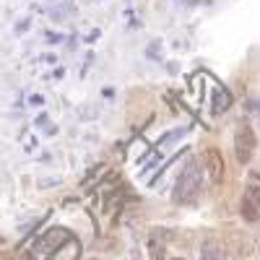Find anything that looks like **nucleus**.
Masks as SVG:
<instances>
[{"instance_id": "nucleus-7", "label": "nucleus", "mask_w": 260, "mask_h": 260, "mask_svg": "<svg viewBox=\"0 0 260 260\" xmlns=\"http://www.w3.org/2000/svg\"><path fill=\"white\" fill-rule=\"evenodd\" d=\"M201 260H226V250L219 240H206L201 247Z\"/></svg>"}, {"instance_id": "nucleus-12", "label": "nucleus", "mask_w": 260, "mask_h": 260, "mask_svg": "<svg viewBox=\"0 0 260 260\" xmlns=\"http://www.w3.org/2000/svg\"><path fill=\"white\" fill-rule=\"evenodd\" d=\"M172 260H182V257H172Z\"/></svg>"}, {"instance_id": "nucleus-1", "label": "nucleus", "mask_w": 260, "mask_h": 260, "mask_svg": "<svg viewBox=\"0 0 260 260\" xmlns=\"http://www.w3.org/2000/svg\"><path fill=\"white\" fill-rule=\"evenodd\" d=\"M198 192H201V164L190 159L182 169V175L177 177L175 190H172V201L180 206H187L198 198Z\"/></svg>"}, {"instance_id": "nucleus-8", "label": "nucleus", "mask_w": 260, "mask_h": 260, "mask_svg": "<svg viewBox=\"0 0 260 260\" xmlns=\"http://www.w3.org/2000/svg\"><path fill=\"white\" fill-rule=\"evenodd\" d=\"M78 255H81V245H78V240L71 237V240L65 242L57 252H52L47 260H78Z\"/></svg>"}, {"instance_id": "nucleus-13", "label": "nucleus", "mask_w": 260, "mask_h": 260, "mask_svg": "<svg viewBox=\"0 0 260 260\" xmlns=\"http://www.w3.org/2000/svg\"><path fill=\"white\" fill-rule=\"evenodd\" d=\"M257 112H260V102H257Z\"/></svg>"}, {"instance_id": "nucleus-4", "label": "nucleus", "mask_w": 260, "mask_h": 260, "mask_svg": "<svg viewBox=\"0 0 260 260\" xmlns=\"http://www.w3.org/2000/svg\"><path fill=\"white\" fill-rule=\"evenodd\" d=\"M203 167L208 172V180L213 185H221V180H224V159H221V151L219 148L211 146V148L203 151Z\"/></svg>"}, {"instance_id": "nucleus-2", "label": "nucleus", "mask_w": 260, "mask_h": 260, "mask_svg": "<svg viewBox=\"0 0 260 260\" xmlns=\"http://www.w3.org/2000/svg\"><path fill=\"white\" fill-rule=\"evenodd\" d=\"M255 143H257L255 130L250 127L247 120H242L237 125V133H234V159H237V164H242V167L250 164V159L255 154Z\"/></svg>"}, {"instance_id": "nucleus-6", "label": "nucleus", "mask_w": 260, "mask_h": 260, "mask_svg": "<svg viewBox=\"0 0 260 260\" xmlns=\"http://www.w3.org/2000/svg\"><path fill=\"white\" fill-rule=\"evenodd\" d=\"M260 213V187L257 185H247L245 195H242V216L247 221H255Z\"/></svg>"}, {"instance_id": "nucleus-3", "label": "nucleus", "mask_w": 260, "mask_h": 260, "mask_svg": "<svg viewBox=\"0 0 260 260\" xmlns=\"http://www.w3.org/2000/svg\"><path fill=\"white\" fill-rule=\"evenodd\" d=\"M71 240V232L68 229H60V226H55V229H50V232H45L39 237V242L34 245V250H31V255L37 257V260H47L52 252H57L65 242Z\"/></svg>"}, {"instance_id": "nucleus-5", "label": "nucleus", "mask_w": 260, "mask_h": 260, "mask_svg": "<svg viewBox=\"0 0 260 260\" xmlns=\"http://www.w3.org/2000/svg\"><path fill=\"white\" fill-rule=\"evenodd\" d=\"M172 232L164 226H154L148 234V255L151 260H167V242H169Z\"/></svg>"}, {"instance_id": "nucleus-11", "label": "nucleus", "mask_w": 260, "mask_h": 260, "mask_svg": "<svg viewBox=\"0 0 260 260\" xmlns=\"http://www.w3.org/2000/svg\"><path fill=\"white\" fill-rule=\"evenodd\" d=\"M86 260H96V257H86Z\"/></svg>"}, {"instance_id": "nucleus-9", "label": "nucleus", "mask_w": 260, "mask_h": 260, "mask_svg": "<svg viewBox=\"0 0 260 260\" xmlns=\"http://www.w3.org/2000/svg\"><path fill=\"white\" fill-rule=\"evenodd\" d=\"M213 89H216V102L211 104V112H213V115H219V112H224L226 107H229V102H232V99H229V91H226V89H221L219 83H213Z\"/></svg>"}, {"instance_id": "nucleus-10", "label": "nucleus", "mask_w": 260, "mask_h": 260, "mask_svg": "<svg viewBox=\"0 0 260 260\" xmlns=\"http://www.w3.org/2000/svg\"><path fill=\"white\" fill-rule=\"evenodd\" d=\"M146 55H148L151 60H161V42H159V39L151 42V45L146 47Z\"/></svg>"}]
</instances>
